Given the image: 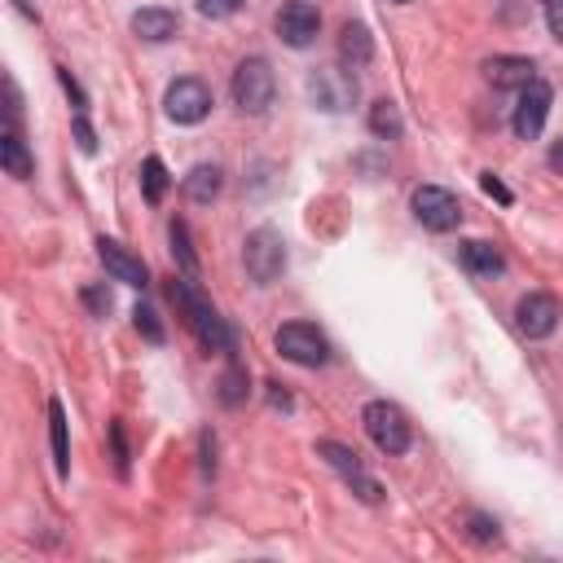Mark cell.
I'll return each mask as SVG.
<instances>
[{
  "label": "cell",
  "mask_w": 563,
  "mask_h": 563,
  "mask_svg": "<svg viewBox=\"0 0 563 563\" xmlns=\"http://www.w3.org/2000/svg\"><path fill=\"white\" fill-rule=\"evenodd\" d=\"M132 31L141 40H150V44H163V40H172L180 31V18L172 9H163V4H145V9L132 13Z\"/></svg>",
  "instance_id": "15"
},
{
  "label": "cell",
  "mask_w": 563,
  "mask_h": 563,
  "mask_svg": "<svg viewBox=\"0 0 563 563\" xmlns=\"http://www.w3.org/2000/svg\"><path fill=\"white\" fill-rule=\"evenodd\" d=\"M321 31V13L308 4V0H286L277 9V35L290 44V48H308Z\"/></svg>",
  "instance_id": "10"
},
{
  "label": "cell",
  "mask_w": 563,
  "mask_h": 563,
  "mask_svg": "<svg viewBox=\"0 0 563 563\" xmlns=\"http://www.w3.org/2000/svg\"><path fill=\"white\" fill-rule=\"evenodd\" d=\"M132 321H136V330H141L150 343H163V325H158V312H154L150 303H136V308H132Z\"/></svg>",
  "instance_id": "25"
},
{
  "label": "cell",
  "mask_w": 563,
  "mask_h": 563,
  "mask_svg": "<svg viewBox=\"0 0 563 563\" xmlns=\"http://www.w3.org/2000/svg\"><path fill=\"white\" fill-rule=\"evenodd\" d=\"M396 4H409V0H396Z\"/></svg>",
  "instance_id": "33"
},
{
  "label": "cell",
  "mask_w": 563,
  "mask_h": 563,
  "mask_svg": "<svg viewBox=\"0 0 563 563\" xmlns=\"http://www.w3.org/2000/svg\"><path fill=\"white\" fill-rule=\"evenodd\" d=\"M479 189H484V194H493L497 202H510V198H515V194H510V189H506V185H501L493 172H484V176H479Z\"/></svg>",
  "instance_id": "30"
},
{
  "label": "cell",
  "mask_w": 563,
  "mask_h": 563,
  "mask_svg": "<svg viewBox=\"0 0 563 563\" xmlns=\"http://www.w3.org/2000/svg\"><path fill=\"white\" fill-rule=\"evenodd\" d=\"M462 268L466 273H475V277H497L501 268H506V260H501V251L493 246V242H462Z\"/></svg>",
  "instance_id": "17"
},
{
  "label": "cell",
  "mask_w": 563,
  "mask_h": 563,
  "mask_svg": "<svg viewBox=\"0 0 563 563\" xmlns=\"http://www.w3.org/2000/svg\"><path fill=\"white\" fill-rule=\"evenodd\" d=\"M361 422H365V435L383 449V453H405L413 431H409V418L391 405V400H369L361 409Z\"/></svg>",
  "instance_id": "4"
},
{
  "label": "cell",
  "mask_w": 563,
  "mask_h": 563,
  "mask_svg": "<svg viewBox=\"0 0 563 563\" xmlns=\"http://www.w3.org/2000/svg\"><path fill=\"white\" fill-rule=\"evenodd\" d=\"M339 57H343L347 70H365L369 57H374V35H369V26L347 22V26L339 31Z\"/></svg>",
  "instance_id": "16"
},
{
  "label": "cell",
  "mask_w": 563,
  "mask_h": 563,
  "mask_svg": "<svg viewBox=\"0 0 563 563\" xmlns=\"http://www.w3.org/2000/svg\"><path fill=\"white\" fill-rule=\"evenodd\" d=\"M97 260H101L106 273H110L114 282H123V286H145V282H150L145 264H141L132 251H123L114 238H97Z\"/></svg>",
  "instance_id": "12"
},
{
  "label": "cell",
  "mask_w": 563,
  "mask_h": 563,
  "mask_svg": "<svg viewBox=\"0 0 563 563\" xmlns=\"http://www.w3.org/2000/svg\"><path fill=\"white\" fill-rule=\"evenodd\" d=\"M550 84L545 79H532L528 88H519V101H515V114H510V128L519 141H537L541 128H545V114H550Z\"/></svg>",
  "instance_id": "8"
},
{
  "label": "cell",
  "mask_w": 563,
  "mask_h": 563,
  "mask_svg": "<svg viewBox=\"0 0 563 563\" xmlns=\"http://www.w3.org/2000/svg\"><path fill=\"white\" fill-rule=\"evenodd\" d=\"M466 523H471V537H475L479 545H497V541H501V532H497V519H488V515H471Z\"/></svg>",
  "instance_id": "26"
},
{
  "label": "cell",
  "mask_w": 563,
  "mask_h": 563,
  "mask_svg": "<svg viewBox=\"0 0 563 563\" xmlns=\"http://www.w3.org/2000/svg\"><path fill=\"white\" fill-rule=\"evenodd\" d=\"M409 207H413L418 224L431 229V233H449V229L462 224V202L444 185H418L413 198H409Z\"/></svg>",
  "instance_id": "5"
},
{
  "label": "cell",
  "mask_w": 563,
  "mask_h": 563,
  "mask_svg": "<svg viewBox=\"0 0 563 563\" xmlns=\"http://www.w3.org/2000/svg\"><path fill=\"white\" fill-rule=\"evenodd\" d=\"M308 97L321 106V110H343L352 97H356V79L352 75H339V70H317L308 79Z\"/></svg>",
  "instance_id": "14"
},
{
  "label": "cell",
  "mask_w": 563,
  "mask_h": 563,
  "mask_svg": "<svg viewBox=\"0 0 563 563\" xmlns=\"http://www.w3.org/2000/svg\"><path fill=\"white\" fill-rule=\"evenodd\" d=\"M163 110L172 123H202L211 114V88L202 79H176L163 92Z\"/></svg>",
  "instance_id": "7"
},
{
  "label": "cell",
  "mask_w": 563,
  "mask_h": 563,
  "mask_svg": "<svg viewBox=\"0 0 563 563\" xmlns=\"http://www.w3.org/2000/svg\"><path fill=\"white\" fill-rule=\"evenodd\" d=\"M273 343H277V352H282L286 361L308 365V369H317V365L330 361V343H325V334H321L317 325H308V321H286V325L277 330Z\"/></svg>",
  "instance_id": "6"
},
{
  "label": "cell",
  "mask_w": 563,
  "mask_h": 563,
  "mask_svg": "<svg viewBox=\"0 0 563 563\" xmlns=\"http://www.w3.org/2000/svg\"><path fill=\"white\" fill-rule=\"evenodd\" d=\"M233 106L242 114H264L273 106V92H277V79H273V66L264 57H242L238 70H233Z\"/></svg>",
  "instance_id": "2"
},
{
  "label": "cell",
  "mask_w": 563,
  "mask_h": 563,
  "mask_svg": "<svg viewBox=\"0 0 563 563\" xmlns=\"http://www.w3.org/2000/svg\"><path fill=\"white\" fill-rule=\"evenodd\" d=\"M317 457L325 462V466H334L365 501H378L383 497V488H378V479H369L365 475V466H361V457H356V449H347V444H339V440H317Z\"/></svg>",
  "instance_id": "9"
},
{
  "label": "cell",
  "mask_w": 563,
  "mask_h": 563,
  "mask_svg": "<svg viewBox=\"0 0 563 563\" xmlns=\"http://www.w3.org/2000/svg\"><path fill=\"white\" fill-rule=\"evenodd\" d=\"M242 260H246V273H251L255 286H273L286 273V242H282V233L273 224H260L255 233H246Z\"/></svg>",
  "instance_id": "3"
},
{
  "label": "cell",
  "mask_w": 563,
  "mask_h": 563,
  "mask_svg": "<svg viewBox=\"0 0 563 563\" xmlns=\"http://www.w3.org/2000/svg\"><path fill=\"white\" fill-rule=\"evenodd\" d=\"M484 79L493 88H528L537 79V62L532 57H515V53H497L484 62Z\"/></svg>",
  "instance_id": "13"
},
{
  "label": "cell",
  "mask_w": 563,
  "mask_h": 563,
  "mask_svg": "<svg viewBox=\"0 0 563 563\" xmlns=\"http://www.w3.org/2000/svg\"><path fill=\"white\" fill-rule=\"evenodd\" d=\"M400 128H405V123H400L396 101L383 97V101L369 106V132H374V136H400Z\"/></svg>",
  "instance_id": "21"
},
{
  "label": "cell",
  "mask_w": 563,
  "mask_h": 563,
  "mask_svg": "<svg viewBox=\"0 0 563 563\" xmlns=\"http://www.w3.org/2000/svg\"><path fill=\"white\" fill-rule=\"evenodd\" d=\"M550 167H554V172H563V136L550 145Z\"/></svg>",
  "instance_id": "32"
},
{
  "label": "cell",
  "mask_w": 563,
  "mask_h": 563,
  "mask_svg": "<svg viewBox=\"0 0 563 563\" xmlns=\"http://www.w3.org/2000/svg\"><path fill=\"white\" fill-rule=\"evenodd\" d=\"M202 18H233L242 9V0H194Z\"/></svg>",
  "instance_id": "27"
},
{
  "label": "cell",
  "mask_w": 563,
  "mask_h": 563,
  "mask_svg": "<svg viewBox=\"0 0 563 563\" xmlns=\"http://www.w3.org/2000/svg\"><path fill=\"white\" fill-rule=\"evenodd\" d=\"M545 26H550V35L563 44V0H545Z\"/></svg>",
  "instance_id": "29"
},
{
  "label": "cell",
  "mask_w": 563,
  "mask_h": 563,
  "mask_svg": "<svg viewBox=\"0 0 563 563\" xmlns=\"http://www.w3.org/2000/svg\"><path fill=\"white\" fill-rule=\"evenodd\" d=\"M141 189H145V198L150 202H163V194H167V167H163V158H145L141 163Z\"/></svg>",
  "instance_id": "22"
},
{
  "label": "cell",
  "mask_w": 563,
  "mask_h": 563,
  "mask_svg": "<svg viewBox=\"0 0 563 563\" xmlns=\"http://www.w3.org/2000/svg\"><path fill=\"white\" fill-rule=\"evenodd\" d=\"M0 163H4V172L9 176H18V180H26L31 176V154H26V145H22V136L13 132V128H4V136H0Z\"/></svg>",
  "instance_id": "20"
},
{
  "label": "cell",
  "mask_w": 563,
  "mask_h": 563,
  "mask_svg": "<svg viewBox=\"0 0 563 563\" xmlns=\"http://www.w3.org/2000/svg\"><path fill=\"white\" fill-rule=\"evenodd\" d=\"M84 303H88L92 312H106V308H110V295H106V290H97V286H88V290H84Z\"/></svg>",
  "instance_id": "31"
},
{
  "label": "cell",
  "mask_w": 563,
  "mask_h": 563,
  "mask_svg": "<svg viewBox=\"0 0 563 563\" xmlns=\"http://www.w3.org/2000/svg\"><path fill=\"white\" fill-rule=\"evenodd\" d=\"M172 299L180 303V312H185L189 330L198 334V343H202L207 352H233V330H229V325H224V317H220V312L198 295L194 277L176 282V286H172Z\"/></svg>",
  "instance_id": "1"
},
{
  "label": "cell",
  "mask_w": 563,
  "mask_h": 563,
  "mask_svg": "<svg viewBox=\"0 0 563 563\" xmlns=\"http://www.w3.org/2000/svg\"><path fill=\"white\" fill-rule=\"evenodd\" d=\"M48 435H53V466L66 479L70 475V440H66V409H62V400H48Z\"/></svg>",
  "instance_id": "18"
},
{
  "label": "cell",
  "mask_w": 563,
  "mask_h": 563,
  "mask_svg": "<svg viewBox=\"0 0 563 563\" xmlns=\"http://www.w3.org/2000/svg\"><path fill=\"white\" fill-rule=\"evenodd\" d=\"M220 185H224L220 167H216V163H198V167L185 176V198H189V202H211V198L220 194Z\"/></svg>",
  "instance_id": "19"
},
{
  "label": "cell",
  "mask_w": 563,
  "mask_h": 563,
  "mask_svg": "<svg viewBox=\"0 0 563 563\" xmlns=\"http://www.w3.org/2000/svg\"><path fill=\"white\" fill-rule=\"evenodd\" d=\"M515 325H519L528 339L554 334V325H559V303H554V295H541V290L523 295V299L515 303Z\"/></svg>",
  "instance_id": "11"
},
{
  "label": "cell",
  "mask_w": 563,
  "mask_h": 563,
  "mask_svg": "<svg viewBox=\"0 0 563 563\" xmlns=\"http://www.w3.org/2000/svg\"><path fill=\"white\" fill-rule=\"evenodd\" d=\"M220 400H224L229 409L246 400V369H242V365H229V369L220 374Z\"/></svg>",
  "instance_id": "23"
},
{
  "label": "cell",
  "mask_w": 563,
  "mask_h": 563,
  "mask_svg": "<svg viewBox=\"0 0 563 563\" xmlns=\"http://www.w3.org/2000/svg\"><path fill=\"white\" fill-rule=\"evenodd\" d=\"M172 251H176V260H180V268H185V277H194V251H189V233H185V224L180 220H172Z\"/></svg>",
  "instance_id": "24"
},
{
  "label": "cell",
  "mask_w": 563,
  "mask_h": 563,
  "mask_svg": "<svg viewBox=\"0 0 563 563\" xmlns=\"http://www.w3.org/2000/svg\"><path fill=\"white\" fill-rule=\"evenodd\" d=\"M75 141H79V150H84V154H97V136H92V128H88L84 110L75 114Z\"/></svg>",
  "instance_id": "28"
}]
</instances>
